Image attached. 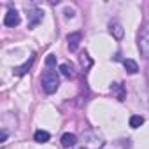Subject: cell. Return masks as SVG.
Returning <instances> with one entry per match:
<instances>
[{
  "label": "cell",
  "instance_id": "cell-4",
  "mask_svg": "<svg viewBox=\"0 0 149 149\" xmlns=\"http://www.w3.org/2000/svg\"><path fill=\"white\" fill-rule=\"evenodd\" d=\"M42 18H44V13H42L40 9H32V11H28V14H26L28 28H35V26L42 21Z\"/></svg>",
  "mask_w": 149,
  "mask_h": 149
},
{
  "label": "cell",
  "instance_id": "cell-17",
  "mask_svg": "<svg viewBox=\"0 0 149 149\" xmlns=\"http://www.w3.org/2000/svg\"><path fill=\"white\" fill-rule=\"evenodd\" d=\"M65 16H67V18H72V16H74V11H72V9H65Z\"/></svg>",
  "mask_w": 149,
  "mask_h": 149
},
{
  "label": "cell",
  "instance_id": "cell-13",
  "mask_svg": "<svg viewBox=\"0 0 149 149\" xmlns=\"http://www.w3.org/2000/svg\"><path fill=\"white\" fill-rule=\"evenodd\" d=\"M33 139H35V142L44 144V142H47V140H49V133H47V132H44V130H37V132H35V135H33Z\"/></svg>",
  "mask_w": 149,
  "mask_h": 149
},
{
  "label": "cell",
  "instance_id": "cell-15",
  "mask_svg": "<svg viewBox=\"0 0 149 149\" xmlns=\"http://www.w3.org/2000/svg\"><path fill=\"white\" fill-rule=\"evenodd\" d=\"M81 65H83V68H84V70H88V68H90V67L93 65V61L90 60V56H88L86 53H84V54L81 56Z\"/></svg>",
  "mask_w": 149,
  "mask_h": 149
},
{
  "label": "cell",
  "instance_id": "cell-5",
  "mask_svg": "<svg viewBox=\"0 0 149 149\" xmlns=\"http://www.w3.org/2000/svg\"><path fill=\"white\" fill-rule=\"evenodd\" d=\"M19 21H21V19H19L18 11H16V9H9L7 14H6V18H4V25H6V26H18Z\"/></svg>",
  "mask_w": 149,
  "mask_h": 149
},
{
  "label": "cell",
  "instance_id": "cell-12",
  "mask_svg": "<svg viewBox=\"0 0 149 149\" xmlns=\"http://www.w3.org/2000/svg\"><path fill=\"white\" fill-rule=\"evenodd\" d=\"M123 65H125V68H126L128 74H137V72H139V65H137V61H133V60H130V58L123 60Z\"/></svg>",
  "mask_w": 149,
  "mask_h": 149
},
{
  "label": "cell",
  "instance_id": "cell-7",
  "mask_svg": "<svg viewBox=\"0 0 149 149\" xmlns=\"http://www.w3.org/2000/svg\"><path fill=\"white\" fill-rule=\"evenodd\" d=\"M109 32H111V35L114 37V39H123V35H125V30H123V26H121V23L119 21H111L109 23Z\"/></svg>",
  "mask_w": 149,
  "mask_h": 149
},
{
  "label": "cell",
  "instance_id": "cell-14",
  "mask_svg": "<svg viewBox=\"0 0 149 149\" xmlns=\"http://www.w3.org/2000/svg\"><path fill=\"white\" fill-rule=\"evenodd\" d=\"M142 125H144V118H142V116L135 114V116L130 118V126H132V128H139V126H142Z\"/></svg>",
  "mask_w": 149,
  "mask_h": 149
},
{
  "label": "cell",
  "instance_id": "cell-1",
  "mask_svg": "<svg viewBox=\"0 0 149 149\" xmlns=\"http://www.w3.org/2000/svg\"><path fill=\"white\" fill-rule=\"evenodd\" d=\"M81 144H83V149H102V147L105 146V139H104V135H102L98 130L88 128V130L83 133Z\"/></svg>",
  "mask_w": 149,
  "mask_h": 149
},
{
  "label": "cell",
  "instance_id": "cell-18",
  "mask_svg": "<svg viewBox=\"0 0 149 149\" xmlns=\"http://www.w3.org/2000/svg\"><path fill=\"white\" fill-rule=\"evenodd\" d=\"M6 139H7V133H6V132H2V137H0V142H6Z\"/></svg>",
  "mask_w": 149,
  "mask_h": 149
},
{
  "label": "cell",
  "instance_id": "cell-16",
  "mask_svg": "<svg viewBox=\"0 0 149 149\" xmlns=\"http://www.w3.org/2000/svg\"><path fill=\"white\" fill-rule=\"evenodd\" d=\"M56 65V56L54 54H47V58H46V67L47 68H53Z\"/></svg>",
  "mask_w": 149,
  "mask_h": 149
},
{
  "label": "cell",
  "instance_id": "cell-2",
  "mask_svg": "<svg viewBox=\"0 0 149 149\" xmlns=\"http://www.w3.org/2000/svg\"><path fill=\"white\" fill-rule=\"evenodd\" d=\"M40 84H42V88H44V91H46L47 95L54 93V91L60 88V79H58L56 70L46 68L44 74H42V77H40Z\"/></svg>",
  "mask_w": 149,
  "mask_h": 149
},
{
  "label": "cell",
  "instance_id": "cell-8",
  "mask_svg": "<svg viewBox=\"0 0 149 149\" xmlns=\"http://www.w3.org/2000/svg\"><path fill=\"white\" fill-rule=\"evenodd\" d=\"M111 91L114 93V97H116L119 102H125V98H126V90H125V86H123L121 83H112V84H111Z\"/></svg>",
  "mask_w": 149,
  "mask_h": 149
},
{
  "label": "cell",
  "instance_id": "cell-3",
  "mask_svg": "<svg viewBox=\"0 0 149 149\" xmlns=\"http://www.w3.org/2000/svg\"><path fill=\"white\" fill-rule=\"evenodd\" d=\"M139 51L146 60H149V23H146L139 33Z\"/></svg>",
  "mask_w": 149,
  "mask_h": 149
},
{
  "label": "cell",
  "instance_id": "cell-11",
  "mask_svg": "<svg viewBox=\"0 0 149 149\" xmlns=\"http://www.w3.org/2000/svg\"><path fill=\"white\" fill-rule=\"evenodd\" d=\"M60 70H61V74H63L67 79H72L74 76H76V72H74V67H72L70 63H61V65H60Z\"/></svg>",
  "mask_w": 149,
  "mask_h": 149
},
{
  "label": "cell",
  "instance_id": "cell-6",
  "mask_svg": "<svg viewBox=\"0 0 149 149\" xmlns=\"http://www.w3.org/2000/svg\"><path fill=\"white\" fill-rule=\"evenodd\" d=\"M81 39H83L81 32H74V33H68V35H67L68 49H70V51H76V49L79 47V44H81Z\"/></svg>",
  "mask_w": 149,
  "mask_h": 149
},
{
  "label": "cell",
  "instance_id": "cell-9",
  "mask_svg": "<svg viewBox=\"0 0 149 149\" xmlns=\"http://www.w3.org/2000/svg\"><path fill=\"white\" fill-rule=\"evenodd\" d=\"M33 60H35V56H30V60H26L23 65H19V67H14V74L16 76H25V74L30 70V67H32V63H33Z\"/></svg>",
  "mask_w": 149,
  "mask_h": 149
},
{
  "label": "cell",
  "instance_id": "cell-10",
  "mask_svg": "<svg viewBox=\"0 0 149 149\" xmlns=\"http://www.w3.org/2000/svg\"><path fill=\"white\" fill-rule=\"evenodd\" d=\"M77 144V137L74 133H63L61 135V146L63 147H74Z\"/></svg>",
  "mask_w": 149,
  "mask_h": 149
}]
</instances>
